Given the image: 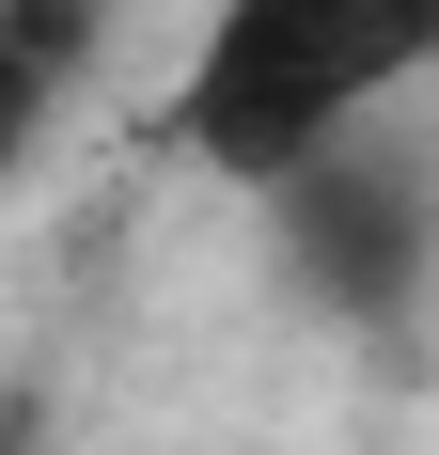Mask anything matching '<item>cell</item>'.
<instances>
[{"label":"cell","instance_id":"4","mask_svg":"<svg viewBox=\"0 0 439 455\" xmlns=\"http://www.w3.org/2000/svg\"><path fill=\"white\" fill-rule=\"evenodd\" d=\"M0 455H32V409H0Z\"/></svg>","mask_w":439,"mask_h":455},{"label":"cell","instance_id":"3","mask_svg":"<svg viewBox=\"0 0 439 455\" xmlns=\"http://www.w3.org/2000/svg\"><path fill=\"white\" fill-rule=\"evenodd\" d=\"M94 63V0H0V188H16V157H32L47 94Z\"/></svg>","mask_w":439,"mask_h":455},{"label":"cell","instance_id":"2","mask_svg":"<svg viewBox=\"0 0 439 455\" xmlns=\"http://www.w3.org/2000/svg\"><path fill=\"white\" fill-rule=\"evenodd\" d=\"M267 220H283V267H299L314 315L393 330L424 299V251H439V173L408 141H377V110H361L346 141H314L299 173H267Z\"/></svg>","mask_w":439,"mask_h":455},{"label":"cell","instance_id":"1","mask_svg":"<svg viewBox=\"0 0 439 455\" xmlns=\"http://www.w3.org/2000/svg\"><path fill=\"white\" fill-rule=\"evenodd\" d=\"M439 63V0H220L204 63H188V157L204 173H299L314 141H346L361 110H393Z\"/></svg>","mask_w":439,"mask_h":455}]
</instances>
